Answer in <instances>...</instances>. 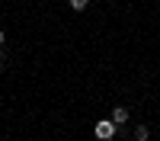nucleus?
I'll return each instance as SVG.
<instances>
[{"instance_id": "nucleus-2", "label": "nucleus", "mask_w": 160, "mask_h": 141, "mask_svg": "<svg viewBox=\"0 0 160 141\" xmlns=\"http://www.w3.org/2000/svg\"><path fill=\"white\" fill-rule=\"evenodd\" d=\"M109 119H112V122H115L118 128H122V125L128 122V109H125V106H115V109H112V115H109Z\"/></svg>"}, {"instance_id": "nucleus-1", "label": "nucleus", "mask_w": 160, "mask_h": 141, "mask_svg": "<svg viewBox=\"0 0 160 141\" xmlns=\"http://www.w3.org/2000/svg\"><path fill=\"white\" fill-rule=\"evenodd\" d=\"M93 132H96V138H99V141H112V138H115V132H118V125H115L112 119H102V122H96V128H93Z\"/></svg>"}, {"instance_id": "nucleus-3", "label": "nucleus", "mask_w": 160, "mask_h": 141, "mask_svg": "<svg viewBox=\"0 0 160 141\" xmlns=\"http://www.w3.org/2000/svg\"><path fill=\"white\" fill-rule=\"evenodd\" d=\"M148 138H151V132H148L144 125H138V128H135V141H148Z\"/></svg>"}, {"instance_id": "nucleus-6", "label": "nucleus", "mask_w": 160, "mask_h": 141, "mask_svg": "<svg viewBox=\"0 0 160 141\" xmlns=\"http://www.w3.org/2000/svg\"><path fill=\"white\" fill-rule=\"evenodd\" d=\"M0 64H3V55H0Z\"/></svg>"}, {"instance_id": "nucleus-4", "label": "nucleus", "mask_w": 160, "mask_h": 141, "mask_svg": "<svg viewBox=\"0 0 160 141\" xmlns=\"http://www.w3.org/2000/svg\"><path fill=\"white\" fill-rule=\"evenodd\" d=\"M87 3H90V0H71V10L80 13V10H87Z\"/></svg>"}, {"instance_id": "nucleus-5", "label": "nucleus", "mask_w": 160, "mask_h": 141, "mask_svg": "<svg viewBox=\"0 0 160 141\" xmlns=\"http://www.w3.org/2000/svg\"><path fill=\"white\" fill-rule=\"evenodd\" d=\"M3 42H7V35H3V32H0V48H3Z\"/></svg>"}]
</instances>
